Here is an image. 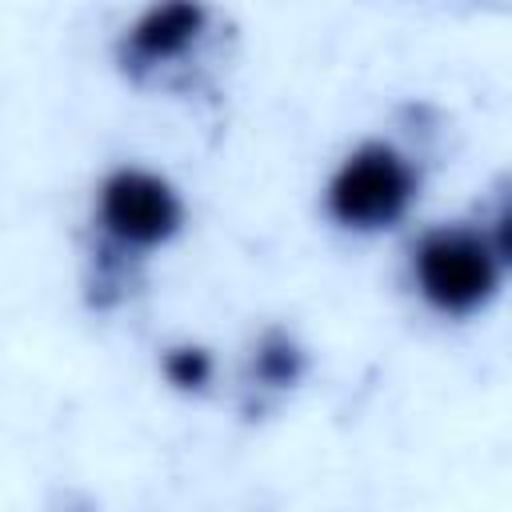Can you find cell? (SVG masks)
Returning a JSON list of instances; mask_svg holds the SVG:
<instances>
[{
    "label": "cell",
    "instance_id": "6da1fadb",
    "mask_svg": "<svg viewBox=\"0 0 512 512\" xmlns=\"http://www.w3.org/2000/svg\"><path fill=\"white\" fill-rule=\"evenodd\" d=\"M412 268L424 300L448 316L480 308L496 288V248L464 228H440L424 236Z\"/></svg>",
    "mask_w": 512,
    "mask_h": 512
},
{
    "label": "cell",
    "instance_id": "7a4b0ae2",
    "mask_svg": "<svg viewBox=\"0 0 512 512\" xmlns=\"http://www.w3.org/2000/svg\"><path fill=\"white\" fill-rule=\"evenodd\" d=\"M412 200V168L384 144H368L340 164L328 188V212L348 228H384Z\"/></svg>",
    "mask_w": 512,
    "mask_h": 512
},
{
    "label": "cell",
    "instance_id": "3957f363",
    "mask_svg": "<svg viewBox=\"0 0 512 512\" xmlns=\"http://www.w3.org/2000/svg\"><path fill=\"white\" fill-rule=\"evenodd\" d=\"M100 224L124 248H152L180 224V204L164 180L148 172H116L100 188Z\"/></svg>",
    "mask_w": 512,
    "mask_h": 512
},
{
    "label": "cell",
    "instance_id": "277c9868",
    "mask_svg": "<svg viewBox=\"0 0 512 512\" xmlns=\"http://www.w3.org/2000/svg\"><path fill=\"white\" fill-rule=\"evenodd\" d=\"M204 28V8L196 0H164V4H152L132 36H128V56L140 60V64H160V60H172L180 56Z\"/></svg>",
    "mask_w": 512,
    "mask_h": 512
},
{
    "label": "cell",
    "instance_id": "5b68a950",
    "mask_svg": "<svg viewBox=\"0 0 512 512\" xmlns=\"http://www.w3.org/2000/svg\"><path fill=\"white\" fill-rule=\"evenodd\" d=\"M164 368H168L172 384H180V388H200V384L208 380V372H212V364H208V356H204L200 348H180V352H172V356L164 360Z\"/></svg>",
    "mask_w": 512,
    "mask_h": 512
},
{
    "label": "cell",
    "instance_id": "8992f818",
    "mask_svg": "<svg viewBox=\"0 0 512 512\" xmlns=\"http://www.w3.org/2000/svg\"><path fill=\"white\" fill-rule=\"evenodd\" d=\"M256 368H260V376H264L268 384H288V380L296 376V352H292V344H284V340L264 344Z\"/></svg>",
    "mask_w": 512,
    "mask_h": 512
},
{
    "label": "cell",
    "instance_id": "52a82bcc",
    "mask_svg": "<svg viewBox=\"0 0 512 512\" xmlns=\"http://www.w3.org/2000/svg\"><path fill=\"white\" fill-rule=\"evenodd\" d=\"M492 248H496V256H504L508 264H512V204L500 212V220H496V236H492Z\"/></svg>",
    "mask_w": 512,
    "mask_h": 512
}]
</instances>
